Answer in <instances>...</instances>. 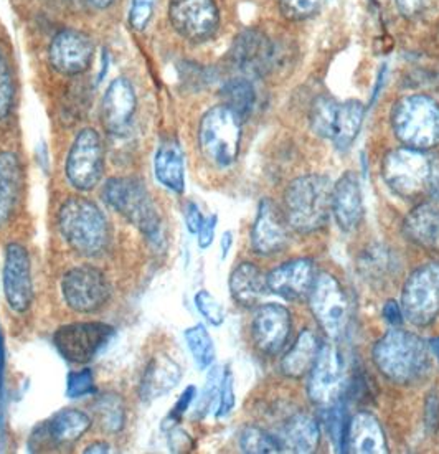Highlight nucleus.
I'll return each instance as SVG.
<instances>
[{"label":"nucleus","instance_id":"30","mask_svg":"<svg viewBox=\"0 0 439 454\" xmlns=\"http://www.w3.org/2000/svg\"><path fill=\"white\" fill-rule=\"evenodd\" d=\"M321 442V430L314 419L296 415L286 423L281 442L283 448L293 453H314Z\"/></svg>","mask_w":439,"mask_h":454},{"label":"nucleus","instance_id":"24","mask_svg":"<svg viewBox=\"0 0 439 454\" xmlns=\"http://www.w3.org/2000/svg\"><path fill=\"white\" fill-rule=\"evenodd\" d=\"M182 380V367L167 354H157L144 369L139 395L144 402H154L170 394Z\"/></svg>","mask_w":439,"mask_h":454},{"label":"nucleus","instance_id":"15","mask_svg":"<svg viewBox=\"0 0 439 454\" xmlns=\"http://www.w3.org/2000/svg\"><path fill=\"white\" fill-rule=\"evenodd\" d=\"M2 281L9 308L17 314L28 311L34 299L32 266L28 251L20 243H11L5 248Z\"/></svg>","mask_w":439,"mask_h":454},{"label":"nucleus","instance_id":"47","mask_svg":"<svg viewBox=\"0 0 439 454\" xmlns=\"http://www.w3.org/2000/svg\"><path fill=\"white\" fill-rule=\"evenodd\" d=\"M216 222H218V216L210 215L208 218L203 220L202 227L197 233V241H199V247L202 250H207L208 247H212L215 239V230H216Z\"/></svg>","mask_w":439,"mask_h":454},{"label":"nucleus","instance_id":"12","mask_svg":"<svg viewBox=\"0 0 439 454\" xmlns=\"http://www.w3.org/2000/svg\"><path fill=\"white\" fill-rule=\"evenodd\" d=\"M310 309L327 334L337 339L344 334L349 324V299L344 287L333 275L317 276L309 293Z\"/></svg>","mask_w":439,"mask_h":454},{"label":"nucleus","instance_id":"51","mask_svg":"<svg viewBox=\"0 0 439 454\" xmlns=\"http://www.w3.org/2000/svg\"><path fill=\"white\" fill-rule=\"evenodd\" d=\"M383 317H385L387 323H390L392 325H400L404 323V311H402V308L398 306L396 301H387L385 302Z\"/></svg>","mask_w":439,"mask_h":454},{"label":"nucleus","instance_id":"41","mask_svg":"<svg viewBox=\"0 0 439 454\" xmlns=\"http://www.w3.org/2000/svg\"><path fill=\"white\" fill-rule=\"evenodd\" d=\"M95 394V380L91 369L72 372L67 380V396L68 398H83L86 395Z\"/></svg>","mask_w":439,"mask_h":454},{"label":"nucleus","instance_id":"37","mask_svg":"<svg viewBox=\"0 0 439 454\" xmlns=\"http://www.w3.org/2000/svg\"><path fill=\"white\" fill-rule=\"evenodd\" d=\"M339 106L341 105L331 98H319L314 103L312 113H310V122H312L314 131L317 132L322 137L333 139Z\"/></svg>","mask_w":439,"mask_h":454},{"label":"nucleus","instance_id":"49","mask_svg":"<svg viewBox=\"0 0 439 454\" xmlns=\"http://www.w3.org/2000/svg\"><path fill=\"white\" fill-rule=\"evenodd\" d=\"M202 212L199 208V205L189 202L185 205V223H187V230L191 231L192 235H197L199 230L202 227L203 223Z\"/></svg>","mask_w":439,"mask_h":454},{"label":"nucleus","instance_id":"2","mask_svg":"<svg viewBox=\"0 0 439 454\" xmlns=\"http://www.w3.org/2000/svg\"><path fill=\"white\" fill-rule=\"evenodd\" d=\"M381 170L387 185L406 200L425 199L438 191V166L425 151L395 149L383 159Z\"/></svg>","mask_w":439,"mask_h":454},{"label":"nucleus","instance_id":"46","mask_svg":"<svg viewBox=\"0 0 439 454\" xmlns=\"http://www.w3.org/2000/svg\"><path fill=\"white\" fill-rule=\"evenodd\" d=\"M195 396H197V388H195L193 385L187 387L185 392L178 396L177 403L174 405L172 411L169 413V417H167L166 421H164V428H167L169 425H170V427L177 425L180 419H182V417L187 413V410L191 408L193 400H195Z\"/></svg>","mask_w":439,"mask_h":454},{"label":"nucleus","instance_id":"9","mask_svg":"<svg viewBox=\"0 0 439 454\" xmlns=\"http://www.w3.org/2000/svg\"><path fill=\"white\" fill-rule=\"evenodd\" d=\"M116 331L105 323H73L61 325L53 335L59 356L72 364H88L111 342Z\"/></svg>","mask_w":439,"mask_h":454},{"label":"nucleus","instance_id":"17","mask_svg":"<svg viewBox=\"0 0 439 454\" xmlns=\"http://www.w3.org/2000/svg\"><path fill=\"white\" fill-rule=\"evenodd\" d=\"M230 59L238 72L249 78H260L273 67V43L260 30H245L235 38Z\"/></svg>","mask_w":439,"mask_h":454},{"label":"nucleus","instance_id":"29","mask_svg":"<svg viewBox=\"0 0 439 454\" xmlns=\"http://www.w3.org/2000/svg\"><path fill=\"white\" fill-rule=\"evenodd\" d=\"M230 291L239 306L255 308L268 291L266 276L256 264H238L230 276Z\"/></svg>","mask_w":439,"mask_h":454},{"label":"nucleus","instance_id":"55","mask_svg":"<svg viewBox=\"0 0 439 454\" xmlns=\"http://www.w3.org/2000/svg\"><path fill=\"white\" fill-rule=\"evenodd\" d=\"M90 5H93L98 11H105L107 7H111L116 0H88Z\"/></svg>","mask_w":439,"mask_h":454},{"label":"nucleus","instance_id":"38","mask_svg":"<svg viewBox=\"0 0 439 454\" xmlns=\"http://www.w3.org/2000/svg\"><path fill=\"white\" fill-rule=\"evenodd\" d=\"M325 428L331 436V442L337 451H345V434H347V419H345V413L342 407L339 403H335L333 407L325 408Z\"/></svg>","mask_w":439,"mask_h":454},{"label":"nucleus","instance_id":"13","mask_svg":"<svg viewBox=\"0 0 439 454\" xmlns=\"http://www.w3.org/2000/svg\"><path fill=\"white\" fill-rule=\"evenodd\" d=\"M169 20L182 38L200 43L218 30L220 13L215 0H170Z\"/></svg>","mask_w":439,"mask_h":454},{"label":"nucleus","instance_id":"20","mask_svg":"<svg viewBox=\"0 0 439 454\" xmlns=\"http://www.w3.org/2000/svg\"><path fill=\"white\" fill-rule=\"evenodd\" d=\"M90 428L91 419L84 411L74 408L61 410L43 427L36 428L38 434H32V440H38V442L30 451H40L47 446L78 442Z\"/></svg>","mask_w":439,"mask_h":454},{"label":"nucleus","instance_id":"16","mask_svg":"<svg viewBox=\"0 0 439 454\" xmlns=\"http://www.w3.org/2000/svg\"><path fill=\"white\" fill-rule=\"evenodd\" d=\"M93 55L95 45L91 36L74 28L59 32L48 48L51 68L65 76H76L86 72L93 61Z\"/></svg>","mask_w":439,"mask_h":454},{"label":"nucleus","instance_id":"5","mask_svg":"<svg viewBox=\"0 0 439 454\" xmlns=\"http://www.w3.org/2000/svg\"><path fill=\"white\" fill-rule=\"evenodd\" d=\"M103 199L149 241L155 243L162 239L161 215L143 180L134 177H113L106 180Z\"/></svg>","mask_w":439,"mask_h":454},{"label":"nucleus","instance_id":"31","mask_svg":"<svg viewBox=\"0 0 439 454\" xmlns=\"http://www.w3.org/2000/svg\"><path fill=\"white\" fill-rule=\"evenodd\" d=\"M319 354V344L310 331H302L296 344L287 352L281 362V371L291 379L304 377L310 372Z\"/></svg>","mask_w":439,"mask_h":454},{"label":"nucleus","instance_id":"23","mask_svg":"<svg viewBox=\"0 0 439 454\" xmlns=\"http://www.w3.org/2000/svg\"><path fill=\"white\" fill-rule=\"evenodd\" d=\"M333 212L344 231L358 227L364 215V195L360 180L354 172H347L333 185Z\"/></svg>","mask_w":439,"mask_h":454},{"label":"nucleus","instance_id":"32","mask_svg":"<svg viewBox=\"0 0 439 454\" xmlns=\"http://www.w3.org/2000/svg\"><path fill=\"white\" fill-rule=\"evenodd\" d=\"M364 113H365L364 105L358 103L356 99L347 101V103L339 106L333 139H331L339 151L349 149L352 143L356 141L357 134L362 128Z\"/></svg>","mask_w":439,"mask_h":454},{"label":"nucleus","instance_id":"53","mask_svg":"<svg viewBox=\"0 0 439 454\" xmlns=\"http://www.w3.org/2000/svg\"><path fill=\"white\" fill-rule=\"evenodd\" d=\"M220 245H222V260H225L228 253L231 250V245H233V233L231 231H225Z\"/></svg>","mask_w":439,"mask_h":454},{"label":"nucleus","instance_id":"18","mask_svg":"<svg viewBox=\"0 0 439 454\" xmlns=\"http://www.w3.org/2000/svg\"><path fill=\"white\" fill-rule=\"evenodd\" d=\"M253 339L264 354H278L287 342L291 333V316L285 306L264 304L260 306L251 324Z\"/></svg>","mask_w":439,"mask_h":454},{"label":"nucleus","instance_id":"48","mask_svg":"<svg viewBox=\"0 0 439 454\" xmlns=\"http://www.w3.org/2000/svg\"><path fill=\"white\" fill-rule=\"evenodd\" d=\"M395 2L398 11L404 13V17H416L425 12L431 4V0H395Z\"/></svg>","mask_w":439,"mask_h":454},{"label":"nucleus","instance_id":"26","mask_svg":"<svg viewBox=\"0 0 439 454\" xmlns=\"http://www.w3.org/2000/svg\"><path fill=\"white\" fill-rule=\"evenodd\" d=\"M345 451L357 454L388 453L385 433L379 419L370 413H357L347 427Z\"/></svg>","mask_w":439,"mask_h":454},{"label":"nucleus","instance_id":"35","mask_svg":"<svg viewBox=\"0 0 439 454\" xmlns=\"http://www.w3.org/2000/svg\"><path fill=\"white\" fill-rule=\"evenodd\" d=\"M185 340L191 348L192 357L200 371L208 369L215 360V346L212 335L208 334L203 324H195L185 331Z\"/></svg>","mask_w":439,"mask_h":454},{"label":"nucleus","instance_id":"1","mask_svg":"<svg viewBox=\"0 0 439 454\" xmlns=\"http://www.w3.org/2000/svg\"><path fill=\"white\" fill-rule=\"evenodd\" d=\"M373 360L387 379L408 385L427 375L431 365V352L421 337L404 329H395L375 344Z\"/></svg>","mask_w":439,"mask_h":454},{"label":"nucleus","instance_id":"14","mask_svg":"<svg viewBox=\"0 0 439 454\" xmlns=\"http://www.w3.org/2000/svg\"><path fill=\"white\" fill-rule=\"evenodd\" d=\"M309 373L308 394L316 405L327 408L341 402L344 394V364L335 347L319 348L317 359Z\"/></svg>","mask_w":439,"mask_h":454},{"label":"nucleus","instance_id":"43","mask_svg":"<svg viewBox=\"0 0 439 454\" xmlns=\"http://www.w3.org/2000/svg\"><path fill=\"white\" fill-rule=\"evenodd\" d=\"M223 373H222L220 367H214L212 372H210V375L207 379V385L203 388L202 398H200L199 407H197L200 417H203L210 410L212 403H214L215 396L216 395L220 396V387H222V380H223Z\"/></svg>","mask_w":439,"mask_h":454},{"label":"nucleus","instance_id":"39","mask_svg":"<svg viewBox=\"0 0 439 454\" xmlns=\"http://www.w3.org/2000/svg\"><path fill=\"white\" fill-rule=\"evenodd\" d=\"M195 308L202 314L207 323L212 325H222L225 323V308L207 289H202L195 294Z\"/></svg>","mask_w":439,"mask_h":454},{"label":"nucleus","instance_id":"45","mask_svg":"<svg viewBox=\"0 0 439 454\" xmlns=\"http://www.w3.org/2000/svg\"><path fill=\"white\" fill-rule=\"evenodd\" d=\"M235 407V388H233V375L230 372L223 373V380L220 387V405L216 417L223 419L231 413V410Z\"/></svg>","mask_w":439,"mask_h":454},{"label":"nucleus","instance_id":"40","mask_svg":"<svg viewBox=\"0 0 439 454\" xmlns=\"http://www.w3.org/2000/svg\"><path fill=\"white\" fill-rule=\"evenodd\" d=\"M13 80L9 63L0 50V120H5L13 106Z\"/></svg>","mask_w":439,"mask_h":454},{"label":"nucleus","instance_id":"8","mask_svg":"<svg viewBox=\"0 0 439 454\" xmlns=\"http://www.w3.org/2000/svg\"><path fill=\"white\" fill-rule=\"evenodd\" d=\"M61 294L73 311L91 314L106 306L111 287L101 270L91 264H82L65 273L61 279Z\"/></svg>","mask_w":439,"mask_h":454},{"label":"nucleus","instance_id":"6","mask_svg":"<svg viewBox=\"0 0 439 454\" xmlns=\"http://www.w3.org/2000/svg\"><path fill=\"white\" fill-rule=\"evenodd\" d=\"M392 122L396 137L406 147L427 151L439 144V105L429 96L400 99L393 109Z\"/></svg>","mask_w":439,"mask_h":454},{"label":"nucleus","instance_id":"28","mask_svg":"<svg viewBox=\"0 0 439 454\" xmlns=\"http://www.w3.org/2000/svg\"><path fill=\"white\" fill-rule=\"evenodd\" d=\"M22 191V166L17 154L0 153V228L4 227L19 202Z\"/></svg>","mask_w":439,"mask_h":454},{"label":"nucleus","instance_id":"10","mask_svg":"<svg viewBox=\"0 0 439 454\" xmlns=\"http://www.w3.org/2000/svg\"><path fill=\"white\" fill-rule=\"evenodd\" d=\"M404 317L418 327L433 323L439 314V263L418 268L404 287Z\"/></svg>","mask_w":439,"mask_h":454},{"label":"nucleus","instance_id":"56","mask_svg":"<svg viewBox=\"0 0 439 454\" xmlns=\"http://www.w3.org/2000/svg\"><path fill=\"white\" fill-rule=\"evenodd\" d=\"M435 348H436V354H438L439 357V337L436 339V340H435Z\"/></svg>","mask_w":439,"mask_h":454},{"label":"nucleus","instance_id":"34","mask_svg":"<svg viewBox=\"0 0 439 454\" xmlns=\"http://www.w3.org/2000/svg\"><path fill=\"white\" fill-rule=\"evenodd\" d=\"M95 415L99 427L109 434H118L126 425V407L122 398L116 394L98 396Z\"/></svg>","mask_w":439,"mask_h":454},{"label":"nucleus","instance_id":"7","mask_svg":"<svg viewBox=\"0 0 439 454\" xmlns=\"http://www.w3.org/2000/svg\"><path fill=\"white\" fill-rule=\"evenodd\" d=\"M199 144L203 157L215 168L233 166L241 145V120L225 105L207 111L199 128Z\"/></svg>","mask_w":439,"mask_h":454},{"label":"nucleus","instance_id":"25","mask_svg":"<svg viewBox=\"0 0 439 454\" xmlns=\"http://www.w3.org/2000/svg\"><path fill=\"white\" fill-rule=\"evenodd\" d=\"M404 235L418 247L439 254V199L418 205L404 220Z\"/></svg>","mask_w":439,"mask_h":454},{"label":"nucleus","instance_id":"42","mask_svg":"<svg viewBox=\"0 0 439 454\" xmlns=\"http://www.w3.org/2000/svg\"><path fill=\"white\" fill-rule=\"evenodd\" d=\"M324 0H281V12L291 20L312 17L322 7Z\"/></svg>","mask_w":439,"mask_h":454},{"label":"nucleus","instance_id":"3","mask_svg":"<svg viewBox=\"0 0 439 454\" xmlns=\"http://www.w3.org/2000/svg\"><path fill=\"white\" fill-rule=\"evenodd\" d=\"M333 184L325 176H304L289 184L285 195L286 222L301 233L324 227L333 212Z\"/></svg>","mask_w":439,"mask_h":454},{"label":"nucleus","instance_id":"44","mask_svg":"<svg viewBox=\"0 0 439 454\" xmlns=\"http://www.w3.org/2000/svg\"><path fill=\"white\" fill-rule=\"evenodd\" d=\"M155 0H132L131 11H129V24L136 30H144L154 12Z\"/></svg>","mask_w":439,"mask_h":454},{"label":"nucleus","instance_id":"21","mask_svg":"<svg viewBox=\"0 0 439 454\" xmlns=\"http://www.w3.org/2000/svg\"><path fill=\"white\" fill-rule=\"evenodd\" d=\"M314 281L316 275L310 260L289 262L266 276L268 291L289 301L306 298L314 286Z\"/></svg>","mask_w":439,"mask_h":454},{"label":"nucleus","instance_id":"4","mask_svg":"<svg viewBox=\"0 0 439 454\" xmlns=\"http://www.w3.org/2000/svg\"><path fill=\"white\" fill-rule=\"evenodd\" d=\"M59 228L65 241L83 256H96L106 248V216L95 202L84 197H70L61 205Z\"/></svg>","mask_w":439,"mask_h":454},{"label":"nucleus","instance_id":"50","mask_svg":"<svg viewBox=\"0 0 439 454\" xmlns=\"http://www.w3.org/2000/svg\"><path fill=\"white\" fill-rule=\"evenodd\" d=\"M192 448L191 438L185 431L174 430L170 433V450L176 453L189 451Z\"/></svg>","mask_w":439,"mask_h":454},{"label":"nucleus","instance_id":"52","mask_svg":"<svg viewBox=\"0 0 439 454\" xmlns=\"http://www.w3.org/2000/svg\"><path fill=\"white\" fill-rule=\"evenodd\" d=\"M439 402L435 398V395H429L427 403V427H436L439 419Z\"/></svg>","mask_w":439,"mask_h":454},{"label":"nucleus","instance_id":"19","mask_svg":"<svg viewBox=\"0 0 439 454\" xmlns=\"http://www.w3.org/2000/svg\"><path fill=\"white\" fill-rule=\"evenodd\" d=\"M137 106L134 86L126 78H116L107 86L101 105L103 128L111 134H121L131 124Z\"/></svg>","mask_w":439,"mask_h":454},{"label":"nucleus","instance_id":"36","mask_svg":"<svg viewBox=\"0 0 439 454\" xmlns=\"http://www.w3.org/2000/svg\"><path fill=\"white\" fill-rule=\"evenodd\" d=\"M239 448L243 453H281L285 451L283 442L273 436L271 433L249 427L241 431L239 434Z\"/></svg>","mask_w":439,"mask_h":454},{"label":"nucleus","instance_id":"33","mask_svg":"<svg viewBox=\"0 0 439 454\" xmlns=\"http://www.w3.org/2000/svg\"><path fill=\"white\" fill-rule=\"evenodd\" d=\"M222 98L226 108L231 109L241 121L248 118L256 105L255 88L247 78L228 80L222 88Z\"/></svg>","mask_w":439,"mask_h":454},{"label":"nucleus","instance_id":"11","mask_svg":"<svg viewBox=\"0 0 439 454\" xmlns=\"http://www.w3.org/2000/svg\"><path fill=\"white\" fill-rule=\"evenodd\" d=\"M105 149L93 128L78 132L67 159V177L76 191H93L103 179Z\"/></svg>","mask_w":439,"mask_h":454},{"label":"nucleus","instance_id":"27","mask_svg":"<svg viewBox=\"0 0 439 454\" xmlns=\"http://www.w3.org/2000/svg\"><path fill=\"white\" fill-rule=\"evenodd\" d=\"M155 179L167 191L182 193L185 191V159L176 139H166L159 145L154 157Z\"/></svg>","mask_w":439,"mask_h":454},{"label":"nucleus","instance_id":"54","mask_svg":"<svg viewBox=\"0 0 439 454\" xmlns=\"http://www.w3.org/2000/svg\"><path fill=\"white\" fill-rule=\"evenodd\" d=\"M84 453H109V444L105 442H91Z\"/></svg>","mask_w":439,"mask_h":454},{"label":"nucleus","instance_id":"22","mask_svg":"<svg viewBox=\"0 0 439 454\" xmlns=\"http://www.w3.org/2000/svg\"><path fill=\"white\" fill-rule=\"evenodd\" d=\"M289 241L285 218L279 215L273 202L264 199L251 230V247L258 254H274L285 250Z\"/></svg>","mask_w":439,"mask_h":454}]
</instances>
